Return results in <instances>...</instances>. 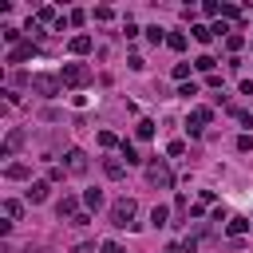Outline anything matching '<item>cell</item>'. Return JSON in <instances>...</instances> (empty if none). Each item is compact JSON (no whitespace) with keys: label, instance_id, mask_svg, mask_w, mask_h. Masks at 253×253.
<instances>
[{"label":"cell","instance_id":"1","mask_svg":"<svg viewBox=\"0 0 253 253\" xmlns=\"http://www.w3.org/2000/svg\"><path fill=\"white\" fill-rule=\"evenodd\" d=\"M135 214H139V202H135V198L111 202V226H115V230H131V226H135Z\"/></svg>","mask_w":253,"mask_h":253},{"label":"cell","instance_id":"2","mask_svg":"<svg viewBox=\"0 0 253 253\" xmlns=\"http://www.w3.org/2000/svg\"><path fill=\"white\" fill-rule=\"evenodd\" d=\"M59 87H63V79H59V75H48V72H36V75H32V91L44 95V99H55Z\"/></svg>","mask_w":253,"mask_h":253},{"label":"cell","instance_id":"3","mask_svg":"<svg viewBox=\"0 0 253 253\" xmlns=\"http://www.w3.org/2000/svg\"><path fill=\"white\" fill-rule=\"evenodd\" d=\"M146 182L158 186V190H170V186H174V174H170L166 163H150V166H146Z\"/></svg>","mask_w":253,"mask_h":253},{"label":"cell","instance_id":"4","mask_svg":"<svg viewBox=\"0 0 253 253\" xmlns=\"http://www.w3.org/2000/svg\"><path fill=\"white\" fill-rule=\"evenodd\" d=\"M59 79L68 83V87H83V83L91 79V72L83 68V63H63V72H59Z\"/></svg>","mask_w":253,"mask_h":253},{"label":"cell","instance_id":"5","mask_svg":"<svg viewBox=\"0 0 253 253\" xmlns=\"http://www.w3.org/2000/svg\"><path fill=\"white\" fill-rule=\"evenodd\" d=\"M210 119H214V111H210V107H194V111H190V119H186V131L198 139V135L206 131V123H210Z\"/></svg>","mask_w":253,"mask_h":253},{"label":"cell","instance_id":"6","mask_svg":"<svg viewBox=\"0 0 253 253\" xmlns=\"http://www.w3.org/2000/svg\"><path fill=\"white\" fill-rule=\"evenodd\" d=\"M55 214H59V221H75V217H79V202L63 194V198H59V206H55Z\"/></svg>","mask_w":253,"mask_h":253},{"label":"cell","instance_id":"7","mask_svg":"<svg viewBox=\"0 0 253 253\" xmlns=\"http://www.w3.org/2000/svg\"><path fill=\"white\" fill-rule=\"evenodd\" d=\"M36 55V40H24V44H16L12 52H8V63H24V59H32Z\"/></svg>","mask_w":253,"mask_h":253},{"label":"cell","instance_id":"8","mask_svg":"<svg viewBox=\"0 0 253 253\" xmlns=\"http://www.w3.org/2000/svg\"><path fill=\"white\" fill-rule=\"evenodd\" d=\"M68 170H72V174H83V170H87V154H83L79 146L68 150Z\"/></svg>","mask_w":253,"mask_h":253},{"label":"cell","instance_id":"9","mask_svg":"<svg viewBox=\"0 0 253 253\" xmlns=\"http://www.w3.org/2000/svg\"><path fill=\"white\" fill-rule=\"evenodd\" d=\"M48 190H52L48 182H32V186H28V202H32V206H40V202H48Z\"/></svg>","mask_w":253,"mask_h":253},{"label":"cell","instance_id":"10","mask_svg":"<svg viewBox=\"0 0 253 253\" xmlns=\"http://www.w3.org/2000/svg\"><path fill=\"white\" fill-rule=\"evenodd\" d=\"M20 143H24V131H8V139H4V150H0V158H8L12 150H20Z\"/></svg>","mask_w":253,"mask_h":253},{"label":"cell","instance_id":"11","mask_svg":"<svg viewBox=\"0 0 253 253\" xmlns=\"http://www.w3.org/2000/svg\"><path fill=\"white\" fill-rule=\"evenodd\" d=\"M0 210H4L8 221H20V217H24V206H20L16 198H4V206H0Z\"/></svg>","mask_w":253,"mask_h":253},{"label":"cell","instance_id":"12","mask_svg":"<svg viewBox=\"0 0 253 253\" xmlns=\"http://www.w3.org/2000/svg\"><path fill=\"white\" fill-rule=\"evenodd\" d=\"M245 230H249V217H230V221H226V234H230V237H241Z\"/></svg>","mask_w":253,"mask_h":253},{"label":"cell","instance_id":"13","mask_svg":"<svg viewBox=\"0 0 253 253\" xmlns=\"http://www.w3.org/2000/svg\"><path fill=\"white\" fill-rule=\"evenodd\" d=\"M103 174L119 182V178H123V158H103Z\"/></svg>","mask_w":253,"mask_h":253},{"label":"cell","instance_id":"14","mask_svg":"<svg viewBox=\"0 0 253 253\" xmlns=\"http://www.w3.org/2000/svg\"><path fill=\"white\" fill-rule=\"evenodd\" d=\"M4 178H12V182H24V178H28V166H24V163H8V166H4Z\"/></svg>","mask_w":253,"mask_h":253},{"label":"cell","instance_id":"15","mask_svg":"<svg viewBox=\"0 0 253 253\" xmlns=\"http://www.w3.org/2000/svg\"><path fill=\"white\" fill-rule=\"evenodd\" d=\"M166 217H170L166 206H154V210H150V226H154V230H163V226H166Z\"/></svg>","mask_w":253,"mask_h":253},{"label":"cell","instance_id":"16","mask_svg":"<svg viewBox=\"0 0 253 253\" xmlns=\"http://www.w3.org/2000/svg\"><path fill=\"white\" fill-rule=\"evenodd\" d=\"M119 154L126 158V166H139V163H143V158H139V150H135L131 143H123V146H119Z\"/></svg>","mask_w":253,"mask_h":253},{"label":"cell","instance_id":"17","mask_svg":"<svg viewBox=\"0 0 253 253\" xmlns=\"http://www.w3.org/2000/svg\"><path fill=\"white\" fill-rule=\"evenodd\" d=\"M83 206H87V210H99V206H103V194H99V190H87V194H83Z\"/></svg>","mask_w":253,"mask_h":253},{"label":"cell","instance_id":"18","mask_svg":"<svg viewBox=\"0 0 253 253\" xmlns=\"http://www.w3.org/2000/svg\"><path fill=\"white\" fill-rule=\"evenodd\" d=\"M72 52H75V55H87V52H91V36H75V40H72Z\"/></svg>","mask_w":253,"mask_h":253},{"label":"cell","instance_id":"19","mask_svg":"<svg viewBox=\"0 0 253 253\" xmlns=\"http://www.w3.org/2000/svg\"><path fill=\"white\" fill-rule=\"evenodd\" d=\"M194 40H198V44H210V40H214V28H206V24H194Z\"/></svg>","mask_w":253,"mask_h":253},{"label":"cell","instance_id":"20","mask_svg":"<svg viewBox=\"0 0 253 253\" xmlns=\"http://www.w3.org/2000/svg\"><path fill=\"white\" fill-rule=\"evenodd\" d=\"M214 63H217L214 55H198V59H194V68H198V72H210V75H214Z\"/></svg>","mask_w":253,"mask_h":253},{"label":"cell","instance_id":"21","mask_svg":"<svg viewBox=\"0 0 253 253\" xmlns=\"http://www.w3.org/2000/svg\"><path fill=\"white\" fill-rule=\"evenodd\" d=\"M198 241H202V234H186V237H182V253H194Z\"/></svg>","mask_w":253,"mask_h":253},{"label":"cell","instance_id":"22","mask_svg":"<svg viewBox=\"0 0 253 253\" xmlns=\"http://www.w3.org/2000/svg\"><path fill=\"white\" fill-rule=\"evenodd\" d=\"M135 135H139V139H150V135H154V123H150V119H143V123L135 126Z\"/></svg>","mask_w":253,"mask_h":253},{"label":"cell","instance_id":"23","mask_svg":"<svg viewBox=\"0 0 253 253\" xmlns=\"http://www.w3.org/2000/svg\"><path fill=\"white\" fill-rule=\"evenodd\" d=\"M99 146H107V150H111V146H123V143H119L111 131H99Z\"/></svg>","mask_w":253,"mask_h":253},{"label":"cell","instance_id":"24","mask_svg":"<svg viewBox=\"0 0 253 253\" xmlns=\"http://www.w3.org/2000/svg\"><path fill=\"white\" fill-rule=\"evenodd\" d=\"M237 16H241L237 4H221V20H237Z\"/></svg>","mask_w":253,"mask_h":253},{"label":"cell","instance_id":"25","mask_svg":"<svg viewBox=\"0 0 253 253\" xmlns=\"http://www.w3.org/2000/svg\"><path fill=\"white\" fill-rule=\"evenodd\" d=\"M166 44H170L174 52H182V48H186V36H182V32H174V36H166Z\"/></svg>","mask_w":253,"mask_h":253},{"label":"cell","instance_id":"26","mask_svg":"<svg viewBox=\"0 0 253 253\" xmlns=\"http://www.w3.org/2000/svg\"><path fill=\"white\" fill-rule=\"evenodd\" d=\"M4 40H8L12 48H16V44H24V40H20V28H4Z\"/></svg>","mask_w":253,"mask_h":253},{"label":"cell","instance_id":"27","mask_svg":"<svg viewBox=\"0 0 253 253\" xmlns=\"http://www.w3.org/2000/svg\"><path fill=\"white\" fill-rule=\"evenodd\" d=\"M146 40H150V44H163L166 36H163V28H146Z\"/></svg>","mask_w":253,"mask_h":253},{"label":"cell","instance_id":"28","mask_svg":"<svg viewBox=\"0 0 253 253\" xmlns=\"http://www.w3.org/2000/svg\"><path fill=\"white\" fill-rule=\"evenodd\" d=\"M99 253H126V249H123L119 241H103V245H99Z\"/></svg>","mask_w":253,"mask_h":253},{"label":"cell","instance_id":"29","mask_svg":"<svg viewBox=\"0 0 253 253\" xmlns=\"http://www.w3.org/2000/svg\"><path fill=\"white\" fill-rule=\"evenodd\" d=\"M111 16H115V12H111V8H107V4H99V8H95V20H103V24H107V20H111Z\"/></svg>","mask_w":253,"mask_h":253},{"label":"cell","instance_id":"30","mask_svg":"<svg viewBox=\"0 0 253 253\" xmlns=\"http://www.w3.org/2000/svg\"><path fill=\"white\" fill-rule=\"evenodd\" d=\"M186 75H190V63H178V68H174V79L186 83Z\"/></svg>","mask_w":253,"mask_h":253},{"label":"cell","instance_id":"31","mask_svg":"<svg viewBox=\"0 0 253 253\" xmlns=\"http://www.w3.org/2000/svg\"><path fill=\"white\" fill-rule=\"evenodd\" d=\"M226 48H230V52H237V48H241V36H237V32H230V36H226Z\"/></svg>","mask_w":253,"mask_h":253},{"label":"cell","instance_id":"32","mask_svg":"<svg viewBox=\"0 0 253 253\" xmlns=\"http://www.w3.org/2000/svg\"><path fill=\"white\" fill-rule=\"evenodd\" d=\"M36 20H40V24H44V20H55V8H40V12H36ZM55 24H59V20H55Z\"/></svg>","mask_w":253,"mask_h":253},{"label":"cell","instance_id":"33","mask_svg":"<svg viewBox=\"0 0 253 253\" xmlns=\"http://www.w3.org/2000/svg\"><path fill=\"white\" fill-rule=\"evenodd\" d=\"M202 12H206V16H221V4H214V0H210V4H202Z\"/></svg>","mask_w":253,"mask_h":253},{"label":"cell","instance_id":"34","mask_svg":"<svg viewBox=\"0 0 253 253\" xmlns=\"http://www.w3.org/2000/svg\"><path fill=\"white\" fill-rule=\"evenodd\" d=\"M0 253H16V249H12V245H8V241H4V245H0Z\"/></svg>","mask_w":253,"mask_h":253},{"label":"cell","instance_id":"35","mask_svg":"<svg viewBox=\"0 0 253 253\" xmlns=\"http://www.w3.org/2000/svg\"><path fill=\"white\" fill-rule=\"evenodd\" d=\"M24 253H44V249H32V245H28V249H24Z\"/></svg>","mask_w":253,"mask_h":253}]
</instances>
